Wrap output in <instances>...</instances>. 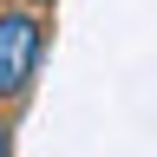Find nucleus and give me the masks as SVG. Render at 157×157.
<instances>
[{
	"label": "nucleus",
	"mask_w": 157,
	"mask_h": 157,
	"mask_svg": "<svg viewBox=\"0 0 157 157\" xmlns=\"http://www.w3.org/2000/svg\"><path fill=\"white\" fill-rule=\"evenodd\" d=\"M39 46H46V33H39L33 13H0V105L20 98L33 85L39 72Z\"/></svg>",
	"instance_id": "1"
},
{
	"label": "nucleus",
	"mask_w": 157,
	"mask_h": 157,
	"mask_svg": "<svg viewBox=\"0 0 157 157\" xmlns=\"http://www.w3.org/2000/svg\"><path fill=\"white\" fill-rule=\"evenodd\" d=\"M0 157H13V124L0 118Z\"/></svg>",
	"instance_id": "2"
}]
</instances>
